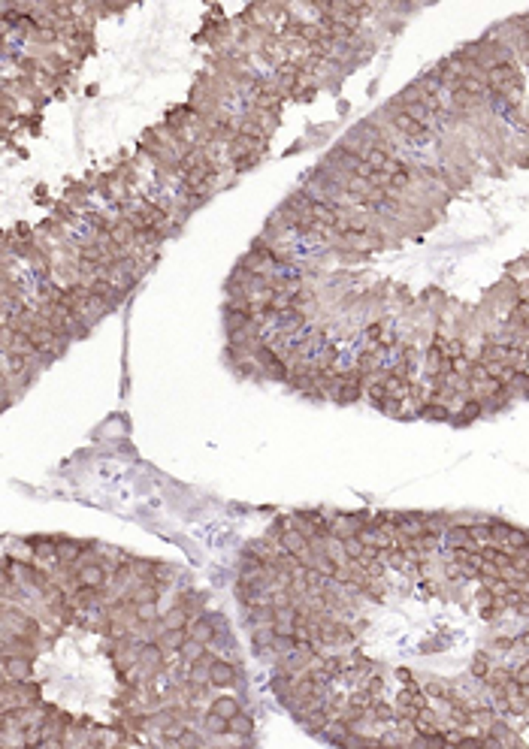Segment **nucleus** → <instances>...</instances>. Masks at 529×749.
<instances>
[{"label": "nucleus", "instance_id": "f257e3e1", "mask_svg": "<svg viewBox=\"0 0 529 749\" xmlns=\"http://www.w3.org/2000/svg\"><path fill=\"white\" fill-rule=\"evenodd\" d=\"M31 662L34 659H27V656H4V680H13V683H18V680H31L34 677Z\"/></svg>", "mask_w": 529, "mask_h": 749}, {"label": "nucleus", "instance_id": "f03ea898", "mask_svg": "<svg viewBox=\"0 0 529 749\" xmlns=\"http://www.w3.org/2000/svg\"><path fill=\"white\" fill-rule=\"evenodd\" d=\"M239 680V668L233 665L230 659H215V665H212V686L215 689H230L236 686Z\"/></svg>", "mask_w": 529, "mask_h": 749}, {"label": "nucleus", "instance_id": "7ed1b4c3", "mask_svg": "<svg viewBox=\"0 0 529 749\" xmlns=\"http://www.w3.org/2000/svg\"><path fill=\"white\" fill-rule=\"evenodd\" d=\"M88 547V541H73V538H57V562L64 568H73L76 559L82 556V550Z\"/></svg>", "mask_w": 529, "mask_h": 749}, {"label": "nucleus", "instance_id": "20e7f679", "mask_svg": "<svg viewBox=\"0 0 529 749\" xmlns=\"http://www.w3.org/2000/svg\"><path fill=\"white\" fill-rule=\"evenodd\" d=\"M188 635L194 638V640H203V643H212V640H215L218 629H215V622H212V613H200V617L191 620Z\"/></svg>", "mask_w": 529, "mask_h": 749}, {"label": "nucleus", "instance_id": "39448f33", "mask_svg": "<svg viewBox=\"0 0 529 749\" xmlns=\"http://www.w3.org/2000/svg\"><path fill=\"white\" fill-rule=\"evenodd\" d=\"M188 638H191L188 629H160V635L155 638V643L163 652H176V650H181V643H185Z\"/></svg>", "mask_w": 529, "mask_h": 749}, {"label": "nucleus", "instance_id": "423d86ee", "mask_svg": "<svg viewBox=\"0 0 529 749\" xmlns=\"http://www.w3.org/2000/svg\"><path fill=\"white\" fill-rule=\"evenodd\" d=\"M191 613L181 604H172L170 610H160V629H188L191 626Z\"/></svg>", "mask_w": 529, "mask_h": 749}, {"label": "nucleus", "instance_id": "0eeeda50", "mask_svg": "<svg viewBox=\"0 0 529 749\" xmlns=\"http://www.w3.org/2000/svg\"><path fill=\"white\" fill-rule=\"evenodd\" d=\"M128 598L133 604H146V601H158L160 598V587L155 580H139V583H133L130 592H128Z\"/></svg>", "mask_w": 529, "mask_h": 749}, {"label": "nucleus", "instance_id": "6e6552de", "mask_svg": "<svg viewBox=\"0 0 529 749\" xmlns=\"http://www.w3.org/2000/svg\"><path fill=\"white\" fill-rule=\"evenodd\" d=\"M305 547H309V538H305L300 529H294V526H287L284 535H282V550L287 553H294V556H300Z\"/></svg>", "mask_w": 529, "mask_h": 749}, {"label": "nucleus", "instance_id": "1a4fd4ad", "mask_svg": "<svg viewBox=\"0 0 529 749\" xmlns=\"http://www.w3.org/2000/svg\"><path fill=\"white\" fill-rule=\"evenodd\" d=\"M203 601H206V595L203 592H194V589H185V592H179V598L176 604H181L191 617H200L203 613Z\"/></svg>", "mask_w": 529, "mask_h": 749}, {"label": "nucleus", "instance_id": "9d476101", "mask_svg": "<svg viewBox=\"0 0 529 749\" xmlns=\"http://www.w3.org/2000/svg\"><path fill=\"white\" fill-rule=\"evenodd\" d=\"M181 659L188 662V665H194L197 659H203L206 652H209V643H203V640H194V638H188L185 643H181Z\"/></svg>", "mask_w": 529, "mask_h": 749}, {"label": "nucleus", "instance_id": "9b49d317", "mask_svg": "<svg viewBox=\"0 0 529 749\" xmlns=\"http://www.w3.org/2000/svg\"><path fill=\"white\" fill-rule=\"evenodd\" d=\"M227 728H230V732H236V734H242V737H252L254 722H252V716H245L242 710H239L236 716H230V719H227Z\"/></svg>", "mask_w": 529, "mask_h": 749}, {"label": "nucleus", "instance_id": "f8f14e48", "mask_svg": "<svg viewBox=\"0 0 529 749\" xmlns=\"http://www.w3.org/2000/svg\"><path fill=\"white\" fill-rule=\"evenodd\" d=\"M212 710H215V713H221L224 719H230V716H236V713H239V701H236L233 695H221V698L212 701Z\"/></svg>", "mask_w": 529, "mask_h": 749}, {"label": "nucleus", "instance_id": "ddd939ff", "mask_svg": "<svg viewBox=\"0 0 529 749\" xmlns=\"http://www.w3.org/2000/svg\"><path fill=\"white\" fill-rule=\"evenodd\" d=\"M203 728H206V732H209L212 737H215V734H224V732H227V719L209 707V710H206V716H203Z\"/></svg>", "mask_w": 529, "mask_h": 749}, {"label": "nucleus", "instance_id": "4468645a", "mask_svg": "<svg viewBox=\"0 0 529 749\" xmlns=\"http://www.w3.org/2000/svg\"><path fill=\"white\" fill-rule=\"evenodd\" d=\"M172 578H176V571L170 568V565H163V562H155V571H151V578L149 580H155L158 587H160V592L167 589V587H172Z\"/></svg>", "mask_w": 529, "mask_h": 749}, {"label": "nucleus", "instance_id": "2eb2a0df", "mask_svg": "<svg viewBox=\"0 0 529 749\" xmlns=\"http://www.w3.org/2000/svg\"><path fill=\"white\" fill-rule=\"evenodd\" d=\"M137 617H139V622H158V620H160V608H158V601L137 604Z\"/></svg>", "mask_w": 529, "mask_h": 749}]
</instances>
